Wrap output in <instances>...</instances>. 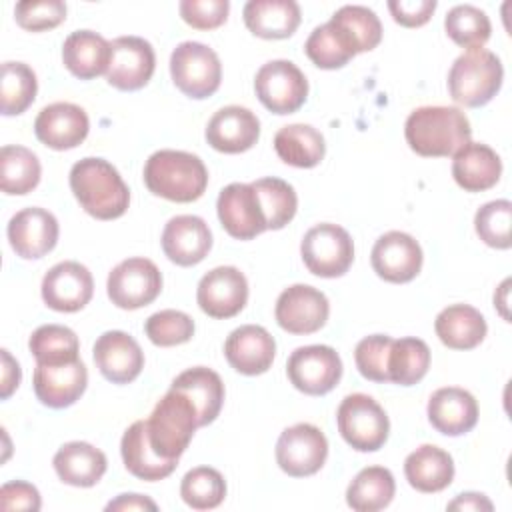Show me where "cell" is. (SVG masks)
<instances>
[{"label":"cell","mask_w":512,"mask_h":512,"mask_svg":"<svg viewBox=\"0 0 512 512\" xmlns=\"http://www.w3.org/2000/svg\"><path fill=\"white\" fill-rule=\"evenodd\" d=\"M180 496L194 510H212L220 506L226 496L224 476L216 468L196 466L184 474Z\"/></svg>","instance_id":"44"},{"label":"cell","mask_w":512,"mask_h":512,"mask_svg":"<svg viewBox=\"0 0 512 512\" xmlns=\"http://www.w3.org/2000/svg\"><path fill=\"white\" fill-rule=\"evenodd\" d=\"M254 90L270 112L292 114L308 98V80L294 62L270 60L256 72Z\"/></svg>","instance_id":"9"},{"label":"cell","mask_w":512,"mask_h":512,"mask_svg":"<svg viewBox=\"0 0 512 512\" xmlns=\"http://www.w3.org/2000/svg\"><path fill=\"white\" fill-rule=\"evenodd\" d=\"M228 364L246 376L264 374L276 356V342L270 332L256 324H244L230 332L224 342Z\"/></svg>","instance_id":"23"},{"label":"cell","mask_w":512,"mask_h":512,"mask_svg":"<svg viewBox=\"0 0 512 512\" xmlns=\"http://www.w3.org/2000/svg\"><path fill=\"white\" fill-rule=\"evenodd\" d=\"M338 432L344 442L358 452H376L384 446L390 420L384 408L368 394H348L336 412Z\"/></svg>","instance_id":"6"},{"label":"cell","mask_w":512,"mask_h":512,"mask_svg":"<svg viewBox=\"0 0 512 512\" xmlns=\"http://www.w3.org/2000/svg\"><path fill=\"white\" fill-rule=\"evenodd\" d=\"M90 122L86 112L70 102L44 106L34 120L36 138L52 150H72L88 136Z\"/></svg>","instance_id":"20"},{"label":"cell","mask_w":512,"mask_h":512,"mask_svg":"<svg viewBox=\"0 0 512 512\" xmlns=\"http://www.w3.org/2000/svg\"><path fill=\"white\" fill-rule=\"evenodd\" d=\"M434 330L444 346L452 350H472L484 340L488 326L474 306L452 304L436 316Z\"/></svg>","instance_id":"34"},{"label":"cell","mask_w":512,"mask_h":512,"mask_svg":"<svg viewBox=\"0 0 512 512\" xmlns=\"http://www.w3.org/2000/svg\"><path fill=\"white\" fill-rule=\"evenodd\" d=\"M14 18L28 32L52 30L66 20V4L62 0H24L14 6Z\"/></svg>","instance_id":"49"},{"label":"cell","mask_w":512,"mask_h":512,"mask_svg":"<svg viewBox=\"0 0 512 512\" xmlns=\"http://www.w3.org/2000/svg\"><path fill=\"white\" fill-rule=\"evenodd\" d=\"M426 410L430 424L446 436H462L478 422L476 398L458 386L438 388L430 396Z\"/></svg>","instance_id":"26"},{"label":"cell","mask_w":512,"mask_h":512,"mask_svg":"<svg viewBox=\"0 0 512 512\" xmlns=\"http://www.w3.org/2000/svg\"><path fill=\"white\" fill-rule=\"evenodd\" d=\"M6 232L16 256L24 260H36L46 256L56 246L60 228L52 212L30 206L10 218Z\"/></svg>","instance_id":"19"},{"label":"cell","mask_w":512,"mask_h":512,"mask_svg":"<svg viewBox=\"0 0 512 512\" xmlns=\"http://www.w3.org/2000/svg\"><path fill=\"white\" fill-rule=\"evenodd\" d=\"M404 474L408 484L418 492H440L454 480V460L446 450L434 444H422L406 456Z\"/></svg>","instance_id":"32"},{"label":"cell","mask_w":512,"mask_h":512,"mask_svg":"<svg viewBox=\"0 0 512 512\" xmlns=\"http://www.w3.org/2000/svg\"><path fill=\"white\" fill-rule=\"evenodd\" d=\"M106 510H158V506L142 494H120L116 500L106 504Z\"/></svg>","instance_id":"55"},{"label":"cell","mask_w":512,"mask_h":512,"mask_svg":"<svg viewBox=\"0 0 512 512\" xmlns=\"http://www.w3.org/2000/svg\"><path fill=\"white\" fill-rule=\"evenodd\" d=\"M408 146L426 158L454 156L472 138L466 114L456 106H420L404 124Z\"/></svg>","instance_id":"1"},{"label":"cell","mask_w":512,"mask_h":512,"mask_svg":"<svg viewBox=\"0 0 512 512\" xmlns=\"http://www.w3.org/2000/svg\"><path fill=\"white\" fill-rule=\"evenodd\" d=\"M34 394L48 408L72 406L86 390L88 370L78 358L64 364H36Z\"/></svg>","instance_id":"22"},{"label":"cell","mask_w":512,"mask_h":512,"mask_svg":"<svg viewBox=\"0 0 512 512\" xmlns=\"http://www.w3.org/2000/svg\"><path fill=\"white\" fill-rule=\"evenodd\" d=\"M196 300L210 318H232L248 302L246 276L234 266H218L200 278Z\"/></svg>","instance_id":"16"},{"label":"cell","mask_w":512,"mask_h":512,"mask_svg":"<svg viewBox=\"0 0 512 512\" xmlns=\"http://www.w3.org/2000/svg\"><path fill=\"white\" fill-rule=\"evenodd\" d=\"M260 138V120L244 106L220 108L206 126L208 144L224 154L250 150Z\"/></svg>","instance_id":"24"},{"label":"cell","mask_w":512,"mask_h":512,"mask_svg":"<svg viewBox=\"0 0 512 512\" xmlns=\"http://www.w3.org/2000/svg\"><path fill=\"white\" fill-rule=\"evenodd\" d=\"M120 452L126 470L146 482H156L166 476H170L178 460H166L162 458L150 444L148 440V430H146V420H136L122 436L120 442Z\"/></svg>","instance_id":"27"},{"label":"cell","mask_w":512,"mask_h":512,"mask_svg":"<svg viewBox=\"0 0 512 512\" xmlns=\"http://www.w3.org/2000/svg\"><path fill=\"white\" fill-rule=\"evenodd\" d=\"M40 492L36 486L16 480V482H6L0 488V508L2 510H40Z\"/></svg>","instance_id":"52"},{"label":"cell","mask_w":512,"mask_h":512,"mask_svg":"<svg viewBox=\"0 0 512 512\" xmlns=\"http://www.w3.org/2000/svg\"><path fill=\"white\" fill-rule=\"evenodd\" d=\"M508 286H510V280H504V282L500 284L498 292L494 294V306L500 308V314H502L504 320H508V312L504 310V306H506V296H508Z\"/></svg>","instance_id":"56"},{"label":"cell","mask_w":512,"mask_h":512,"mask_svg":"<svg viewBox=\"0 0 512 512\" xmlns=\"http://www.w3.org/2000/svg\"><path fill=\"white\" fill-rule=\"evenodd\" d=\"M52 464L58 478L76 488H90L98 484L108 466L102 450L80 440L60 446Z\"/></svg>","instance_id":"31"},{"label":"cell","mask_w":512,"mask_h":512,"mask_svg":"<svg viewBox=\"0 0 512 512\" xmlns=\"http://www.w3.org/2000/svg\"><path fill=\"white\" fill-rule=\"evenodd\" d=\"M70 188L96 220L120 218L130 204V190L118 170L104 158H82L70 170Z\"/></svg>","instance_id":"2"},{"label":"cell","mask_w":512,"mask_h":512,"mask_svg":"<svg viewBox=\"0 0 512 512\" xmlns=\"http://www.w3.org/2000/svg\"><path fill=\"white\" fill-rule=\"evenodd\" d=\"M182 20L196 30H212L226 22L228 0H182L178 4Z\"/></svg>","instance_id":"50"},{"label":"cell","mask_w":512,"mask_h":512,"mask_svg":"<svg viewBox=\"0 0 512 512\" xmlns=\"http://www.w3.org/2000/svg\"><path fill=\"white\" fill-rule=\"evenodd\" d=\"M328 22L354 56L374 50L382 40L380 18L366 6H342L332 14Z\"/></svg>","instance_id":"35"},{"label":"cell","mask_w":512,"mask_h":512,"mask_svg":"<svg viewBox=\"0 0 512 512\" xmlns=\"http://www.w3.org/2000/svg\"><path fill=\"white\" fill-rule=\"evenodd\" d=\"M246 28L264 40H282L296 32L300 6L294 0H250L244 10Z\"/></svg>","instance_id":"29"},{"label":"cell","mask_w":512,"mask_h":512,"mask_svg":"<svg viewBox=\"0 0 512 512\" xmlns=\"http://www.w3.org/2000/svg\"><path fill=\"white\" fill-rule=\"evenodd\" d=\"M110 56V42L92 30H76L62 44V62L80 80L106 74Z\"/></svg>","instance_id":"30"},{"label":"cell","mask_w":512,"mask_h":512,"mask_svg":"<svg viewBox=\"0 0 512 512\" xmlns=\"http://www.w3.org/2000/svg\"><path fill=\"white\" fill-rule=\"evenodd\" d=\"M170 74L174 86L194 98L202 100L220 88L222 64L218 54L202 42H182L170 56Z\"/></svg>","instance_id":"7"},{"label":"cell","mask_w":512,"mask_h":512,"mask_svg":"<svg viewBox=\"0 0 512 512\" xmlns=\"http://www.w3.org/2000/svg\"><path fill=\"white\" fill-rule=\"evenodd\" d=\"M20 378H22V372H20L18 362L4 348L2 350V384H0V398L2 400L10 398V394L18 388Z\"/></svg>","instance_id":"53"},{"label":"cell","mask_w":512,"mask_h":512,"mask_svg":"<svg viewBox=\"0 0 512 512\" xmlns=\"http://www.w3.org/2000/svg\"><path fill=\"white\" fill-rule=\"evenodd\" d=\"M494 506L492 502L484 496V494H478V492H464V494H458L450 504H448V510H462V512H490Z\"/></svg>","instance_id":"54"},{"label":"cell","mask_w":512,"mask_h":512,"mask_svg":"<svg viewBox=\"0 0 512 512\" xmlns=\"http://www.w3.org/2000/svg\"><path fill=\"white\" fill-rule=\"evenodd\" d=\"M502 160L486 144L468 142L454 154L452 176L466 192H484L500 180Z\"/></svg>","instance_id":"28"},{"label":"cell","mask_w":512,"mask_h":512,"mask_svg":"<svg viewBox=\"0 0 512 512\" xmlns=\"http://www.w3.org/2000/svg\"><path fill=\"white\" fill-rule=\"evenodd\" d=\"M328 458V440L320 428L308 422L286 428L276 442V462L288 476L316 474Z\"/></svg>","instance_id":"12"},{"label":"cell","mask_w":512,"mask_h":512,"mask_svg":"<svg viewBox=\"0 0 512 512\" xmlns=\"http://www.w3.org/2000/svg\"><path fill=\"white\" fill-rule=\"evenodd\" d=\"M94 294L90 270L74 260L52 266L42 278V300L56 312H78Z\"/></svg>","instance_id":"17"},{"label":"cell","mask_w":512,"mask_h":512,"mask_svg":"<svg viewBox=\"0 0 512 512\" xmlns=\"http://www.w3.org/2000/svg\"><path fill=\"white\" fill-rule=\"evenodd\" d=\"M510 226H512L510 200L486 202L482 208H478L474 216V228L480 240L498 250H508L512 246Z\"/></svg>","instance_id":"45"},{"label":"cell","mask_w":512,"mask_h":512,"mask_svg":"<svg viewBox=\"0 0 512 512\" xmlns=\"http://www.w3.org/2000/svg\"><path fill=\"white\" fill-rule=\"evenodd\" d=\"M198 426V412L192 400L172 388L158 400L146 420L148 440L166 460H178L186 452Z\"/></svg>","instance_id":"4"},{"label":"cell","mask_w":512,"mask_h":512,"mask_svg":"<svg viewBox=\"0 0 512 512\" xmlns=\"http://www.w3.org/2000/svg\"><path fill=\"white\" fill-rule=\"evenodd\" d=\"M144 332L152 344L170 348L184 344L194 336V320L180 310H160L148 316Z\"/></svg>","instance_id":"47"},{"label":"cell","mask_w":512,"mask_h":512,"mask_svg":"<svg viewBox=\"0 0 512 512\" xmlns=\"http://www.w3.org/2000/svg\"><path fill=\"white\" fill-rule=\"evenodd\" d=\"M274 150L282 162L296 168H314L326 152L324 136L310 124L282 126L274 136Z\"/></svg>","instance_id":"36"},{"label":"cell","mask_w":512,"mask_h":512,"mask_svg":"<svg viewBox=\"0 0 512 512\" xmlns=\"http://www.w3.org/2000/svg\"><path fill=\"white\" fill-rule=\"evenodd\" d=\"M38 92L34 70L24 62H4L0 80V110L4 116H18L28 110Z\"/></svg>","instance_id":"40"},{"label":"cell","mask_w":512,"mask_h":512,"mask_svg":"<svg viewBox=\"0 0 512 512\" xmlns=\"http://www.w3.org/2000/svg\"><path fill=\"white\" fill-rule=\"evenodd\" d=\"M212 248V232L200 216L180 214L168 220L162 232V250L178 266L202 262Z\"/></svg>","instance_id":"25"},{"label":"cell","mask_w":512,"mask_h":512,"mask_svg":"<svg viewBox=\"0 0 512 512\" xmlns=\"http://www.w3.org/2000/svg\"><path fill=\"white\" fill-rule=\"evenodd\" d=\"M394 338L386 334H372L362 338L354 350L358 372L372 382H388V354Z\"/></svg>","instance_id":"48"},{"label":"cell","mask_w":512,"mask_h":512,"mask_svg":"<svg viewBox=\"0 0 512 512\" xmlns=\"http://www.w3.org/2000/svg\"><path fill=\"white\" fill-rule=\"evenodd\" d=\"M430 368V348L420 338H400L392 342L388 354V382L412 386L420 382Z\"/></svg>","instance_id":"39"},{"label":"cell","mask_w":512,"mask_h":512,"mask_svg":"<svg viewBox=\"0 0 512 512\" xmlns=\"http://www.w3.org/2000/svg\"><path fill=\"white\" fill-rule=\"evenodd\" d=\"M286 374L296 390L308 396H322L340 382L342 360L330 346H300L290 354Z\"/></svg>","instance_id":"11"},{"label":"cell","mask_w":512,"mask_h":512,"mask_svg":"<svg viewBox=\"0 0 512 512\" xmlns=\"http://www.w3.org/2000/svg\"><path fill=\"white\" fill-rule=\"evenodd\" d=\"M388 10L400 26L418 28L424 26L436 10V0H392Z\"/></svg>","instance_id":"51"},{"label":"cell","mask_w":512,"mask_h":512,"mask_svg":"<svg viewBox=\"0 0 512 512\" xmlns=\"http://www.w3.org/2000/svg\"><path fill=\"white\" fill-rule=\"evenodd\" d=\"M28 348L36 358V364H64L78 360L80 342L68 326L46 324L32 332Z\"/></svg>","instance_id":"41"},{"label":"cell","mask_w":512,"mask_h":512,"mask_svg":"<svg viewBox=\"0 0 512 512\" xmlns=\"http://www.w3.org/2000/svg\"><path fill=\"white\" fill-rule=\"evenodd\" d=\"M106 290L114 306L136 310L158 298L162 290V274L148 258H128L112 268Z\"/></svg>","instance_id":"10"},{"label":"cell","mask_w":512,"mask_h":512,"mask_svg":"<svg viewBox=\"0 0 512 512\" xmlns=\"http://www.w3.org/2000/svg\"><path fill=\"white\" fill-rule=\"evenodd\" d=\"M144 184L170 202H194L208 186V170L196 154L158 150L144 164Z\"/></svg>","instance_id":"3"},{"label":"cell","mask_w":512,"mask_h":512,"mask_svg":"<svg viewBox=\"0 0 512 512\" xmlns=\"http://www.w3.org/2000/svg\"><path fill=\"white\" fill-rule=\"evenodd\" d=\"M504 68L500 58L484 48L460 54L448 72L450 98L466 108L488 104L500 90Z\"/></svg>","instance_id":"5"},{"label":"cell","mask_w":512,"mask_h":512,"mask_svg":"<svg viewBox=\"0 0 512 512\" xmlns=\"http://www.w3.org/2000/svg\"><path fill=\"white\" fill-rule=\"evenodd\" d=\"M0 170L2 192L12 196L32 192L42 174L38 156L24 146H4L0 152Z\"/></svg>","instance_id":"38"},{"label":"cell","mask_w":512,"mask_h":512,"mask_svg":"<svg viewBox=\"0 0 512 512\" xmlns=\"http://www.w3.org/2000/svg\"><path fill=\"white\" fill-rule=\"evenodd\" d=\"M252 186L258 194L268 230L284 228L294 218L298 208V198L294 188L288 182L274 176L254 180Z\"/></svg>","instance_id":"42"},{"label":"cell","mask_w":512,"mask_h":512,"mask_svg":"<svg viewBox=\"0 0 512 512\" xmlns=\"http://www.w3.org/2000/svg\"><path fill=\"white\" fill-rule=\"evenodd\" d=\"M170 388L186 394L192 400L198 412L200 426L212 424L222 410V404H224L222 378L206 366H194L180 372L172 380Z\"/></svg>","instance_id":"33"},{"label":"cell","mask_w":512,"mask_h":512,"mask_svg":"<svg viewBox=\"0 0 512 512\" xmlns=\"http://www.w3.org/2000/svg\"><path fill=\"white\" fill-rule=\"evenodd\" d=\"M422 248L406 232L390 230L382 234L370 254L374 272L392 284H404L418 276L422 268Z\"/></svg>","instance_id":"18"},{"label":"cell","mask_w":512,"mask_h":512,"mask_svg":"<svg viewBox=\"0 0 512 512\" xmlns=\"http://www.w3.org/2000/svg\"><path fill=\"white\" fill-rule=\"evenodd\" d=\"M110 48L106 82L124 92L144 88L156 68L152 44L140 36H120L110 42Z\"/></svg>","instance_id":"13"},{"label":"cell","mask_w":512,"mask_h":512,"mask_svg":"<svg viewBox=\"0 0 512 512\" xmlns=\"http://www.w3.org/2000/svg\"><path fill=\"white\" fill-rule=\"evenodd\" d=\"M300 254L314 276L338 278L354 262V242L342 226L322 222L304 234Z\"/></svg>","instance_id":"8"},{"label":"cell","mask_w":512,"mask_h":512,"mask_svg":"<svg viewBox=\"0 0 512 512\" xmlns=\"http://www.w3.org/2000/svg\"><path fill=\"white\" fill-rule=\"evenodd\" d=\"M304 52L314 62V66L322 70L342 68L354 58V54L346 48V44L340 40L330 22L320 24L310 32L304 44Z\"/></svg>","instance_id":"46"},{"label":"cell","mask_w":512,"mask_h":512,"mask_svg":"<svg viewBox=\"0 0 512 512\" xmlns=\"http://www.w3.org/2000/svg\"><path fill=\"white\" fill-rule=\"evenodd\" d=\"M330 314V304L324 292L308 284L288 286L276 300L274 316L282 330L290 334L318 332Z\"/></svg>","instance_id":"14"},{"label":"cell","mask_w":512,"mask_h":512,"mask_svg":"<svg viewBox=\"0 0 512 512\" xmlns=\"http://www.w3.org/2000/svg\"><path fill=\"white\" fill-rule=\"evenodd\" d=\"M94 362L100 374L112 384L136 380L144 368L140 344L122 330H108L94 342Z\"/></svg>","instance_id":"21"},{"label":"cell","mask_w":512,"mask_h":512,"mask_svg":"<svg viewBox=\"0 0 512 512\" xmlns=\"http://www.w3.org/2000/svg\"><path fill=\"white\" fill-rule=\"evenodd\" d=\"M216 210L222 228L236 240H252L268 230L252 182H232L222 188L216 200Z\"/></svg>","instance_id":"15"},{"label":"cell","mask_w":512,"mask_h":512,"mask_svg":"<svg viewBox=\"0 0 512 512\" xmlns=\"http://www.w3.org/2000/svg\"><path fill=\"white\" fill-rule=\"evenodd\" d=\"M446 34L466 50H478L490 40L492 24L484 10L472 4L454 6L444 18Z\"/></svg>","instance_id":"43"},{"label":"cell","mask_w":512,"mask_h":512,"mask_svg":"<svg viewBox=\"0 0 512 512\" xmlns=\"http://www.w3.org/2000/svg\"><path fill=\"white\" fill-rule=\"evenodd\" d=\"M396 492L394 476L384 466L360 470L346 490V502L356 512H376L386 508Z\"/></svg>","instance_id":"37"}]
</instances>
